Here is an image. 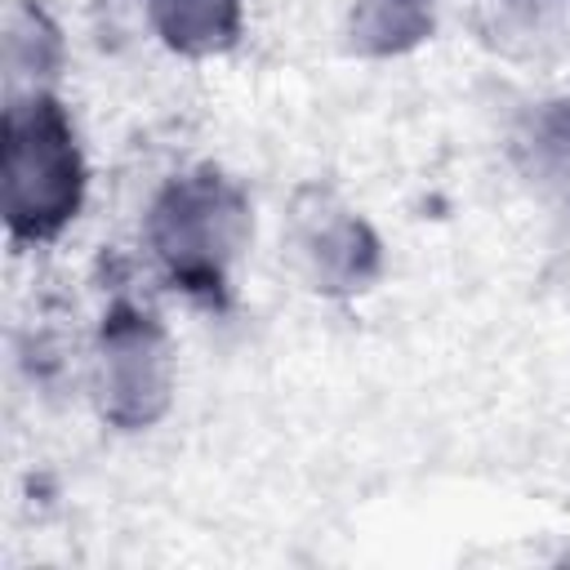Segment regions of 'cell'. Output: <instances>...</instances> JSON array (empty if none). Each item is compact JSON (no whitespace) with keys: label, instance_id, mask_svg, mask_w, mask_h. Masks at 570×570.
I'll return each mask as SVG.
<instances>
[{"label":"cell","instance_id":"ba28073f","mask_svg":"<svg viewBox=\"0 0 570 570\" xmlns=\"http://www.w3.org/2000/svg\"><path fill=\"white\" fill-rule=\"evenodd\" d=\"M521 151L539 183L570 196V98L543 102L530 116V134L521 138Z\"/></svg>","mask_w":570,"mask_h":570},{"label":"cell","instance_id":"52a82bcc","mask_svg":"<svg viewBox=\"0 0 570 570\" xmlns=\"http://www.w3.org/2000/svg\"><path fill=\"white\" fill-rule=\"evenodd\" d=\"M4 58H9V71L13 76H36V80H49L62 67V36H58L53 18L40 4L18 0L9 9Z\"/></svg>","mask_w":570,"mask_h":570},{"label":"cell","instance_id":"277c9868","mask_svg":"<svg viewBox=\"0 0 570 570\" xmlns=\"http://www.w3.org/2000/svg\"><path fill=\"white\" fill-rule=\"evenodd\" d=\"M289 240H294V258L316 294L352 298V294L370 289L383 272V245H379L374 227L361 214L343 209L321 187L298 191L294 218H289Z\"/></svg>","mask_w":570,"mask_h":570},{"label":"cell","instance_id":"6da1fadb","mask_svg":"<svg viewBox=\"0 0 570 570\" xmlns=\"http://www.w3.org/2000/svg\"><path fill=\"white\" fill-rule=\"evenodd\" d=\"M249 232L254 214L245 187L214 165L174 174L147 209V245L160 272L205 307H227L232 267Z\"/></svg>","mask_w":570,"mask_h":570},{"label":"cell","instance_id":"5b68a950","mask_svg":"<svg viewBox=\"0 0 570 570\" xmlns=\"http://www.w3.org/2000/svg\"><path fill=\"white\" fill-rule=\"evenodd\" d=\"M147 18L183 58H214L240 40V0H147Z\"/></svg>","mask_w":570,"mask_h":570},{"label":"cell","instance_id":"3957f363","mask_svg":"<svg viewBox=\"0 0 570 570\" xmlns=\"http://www.w3.org/2000/svg\"><path fill=\"white\" fill-rule=\"evenodd\" d=\"M94 396H98V414L120 432L160 423L174 401L169 334L151 312L125 298H116L98 325Z\"/></svg>","mask_w":570,"mask_h":570},{"label":"cell","instance_id":"8992f818","mask_svg":"<svg viewBox=\"0 0 570 570\" xmlns=\"http://www.w3.org/2000/svg\"><path fill=\"white\" fill-rule=\"evenodd\" d=\"M432 36L428 0H356L347 13V45L365 58L410 53Z\"/></svg>","mask_w":570,"mask_h":570},{"label":"cell","instance_id":"7a4b0ae2","mask_svg":"<svg viewBox=\"0 0 570 570\" xmlns=\"http://www.w3.org/2000/svg\"><path fill=\"white\" fill-rule=\"evenodd\" d=\"M0 205L9 236L22 245L58 240L85 205V156L76 125L49 89H31L4 107Z\"/></svg>","mask_w":570,"mask_h":570}]
</instances>
